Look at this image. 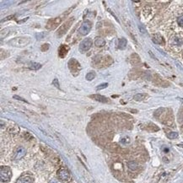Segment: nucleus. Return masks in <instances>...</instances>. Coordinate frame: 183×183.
Instances as JSON below:
<instances>
[{
	"mask_svg": "<svg viewBox=\"0 0 183 183\" xmlns=\"http://www.w3.org/2000/svg\"><path fill=\"white\" fill-rule=\"evenodd\" d=\"M12 177V171L9 166H1L0 168V178L2 182L10 181Z\"/></svg>",
	"mask_w": 183,
	"mask_h": 183,
	"instance_id": "1",
	"label": "nucleus"
},
{
	"mask_svg": "<svg viewBox=\"0 0 183 183\" xmlns=\"http://www.w3.org/2000/svg\"><path fill=\"white\" fill-rule=\"evenodd\" d=\"M29 43H30V39L25 37H16L9 41V44L12 45L14 47H19V48L25 47Z\"/></svg>",
	"mask_w": 183,
	"mask_h": 183,
	"instance_id": "2",
	"label": "nucleus"
},
{
	"mask_svg": "<svg viewBox=\"0 0 183 183\" xmlns=\"http://www.w3.org/2000/svg\"><path fill=\"white\" fill-rule=\"evenodd\" d=\"M92 27V24L89 20H85L84 21L83 24L80 26V28L79 30V32L83 35H85L89 34V32L90 31Z\"/></svg>",
	"mask_w": 183,
	"mask_h": 183,
	"instance_id": "3",
	"label": "nucleus"
},
{
	"mask_svg": "<svg viewBox=\"0 0 183 183\" xmlns=\"http://www.w3.org/2000/svg\"><path fill=\"white\" fill-rule=\"evenodd\" d=\"M92 46V40L90 38H85L79 44V50L81 52H85L90 49Z\"/></svg>",
	"mask_w": 183,
	"mask_h": 183,
	"instance_id": "4",
	"label": "nucleus"
},
{
	"mask_svg": "<svg viewBox=\"0 0 183 183\" xmlns=\"http://www.w3.org/2000/svg\"><path fill=\"white\" fill-rule=\"evenodd\" d=\"M57 177L59 178V180L63 181H68L70 178V174L67 169L61 168L57 171Z\"/></svg>",
	"mask_w": 183,
	"mask_h": 183,
	"instance_id": "5",
	"label": "nucleus"
},
{
	"mask_svg": "<svg viewBox=\"0 0 183 183\" xmlns=\"http://www.w3.org/2000/svg\"><path fill=\"white\" fill-rule=\"evenodd\" d=\"M69 69L70 70L74 73V72H79V70H80V64L77 60L75 59H71V60L69 62Z\"/></svg>",
	"mask_w": 183,
	"mask_h": 183,
	"instance_id": "6",
	"label": "nucleus"
},
{
	"mask_svg": "<svg viewBox=\"0 0 183 183\" xmlns=\"http://www.w3.org/2000/svg\"><path fill=\"white\" fill-rule=\"evenodd\" d=\"M26 154V150H25V148L23 147H19L15 150V156H14V159L16 160H19L20 159H22L24 156Z\"/></svg>",
	"mask_w": 183,
	"mask_h": 183,
	"instance_id": "7",
	"label": "nucleus"
},
{
	"mask_svg": "<svg viewBox=\"0 0 183 183\" xmlns=\"http://www.w3.org/2000/svg\"><path fill=\"white\" fill-rule=\"evenodd\" d=\"M15 183H33V179L28 175H23L16 181Z\"/></svg>",
	"mask_w": 183,
	"mask_h": 183,
	"instance_id": "8",
	"label": "nucleus"
},
{
	"mask_svg": "<svg viewBox=\"0 0 183 183\" xmlns=\"http://www.w3.org/2000/svg\"><path fill=\"white\" fill-rule=\"evenodd\" d=\"M73 19H70V20H69L68 22L66 23V24H64V25H63L62 26L60 27V29L58 30V32H57V35H59V36H61L62 35H63L65 32H66V31L68 30V29L69 28L70 26V24H71V22L73 21Z\"/></svg>",
	"mask_w": 183,
	"mask_h": 183,
	"instance_id": "9",
	"label": "nucleus"
},
{
	"mask_svg": "<svg viewBox=\"0 0 183 183\" xmlns=\"http://www.w3.org/2000/svg\"><path fill=\"white\" fill-rule=\"evenodd\" d=\"M89 97L94 99L95 101H99V102H101V103H107L108 101H109L107 98L105 97V96H103V95H98V94H96V95H89Z\"/></svg>",
	"mask_w": 183,
	"mask_h": 183,
	"instance_id": "10",
	"label": "nucleus"
},
{
	"mask_svg": "<svg viewBox=\"0 0 183 183\" xmlns=\"http://www.w3.org/2000/svg\"><path fill=\"white\" fill-rule=\"evenodd\" d=\"M69 47H67V46H62L60 48H59V52H58V54H59V57H64L65 56H66L67 54V52L69 51Z\"/></svg>",
	"mask_w": 183,
	"mask_h": 183,
	"instance_id": "11",
	"label": "nucleus"
},
{
	"mask_svg": "<svg viewBox=\"0 0 183 183\" xmlns=\"http://www.w3.org/2000/svg\"><path fill=\"white\" fill-rule=\"evenodd\" d=\"M95 45L96 46V47L102 48V47H104L105 45H106V41H105L104 38L97 37L96 39H95Z\"/></svg>",
	"mask_w": 183,
	"mask_h": 183,
	"instance_id": "12",
	"label": "nucleus"
},
{
	"mask_svg": "<svg viewBox=\"0 0 183 183\" xmlns=\"http://www.w3.org/2000/svg\"><path fill=\"white\" fill-rule=\"evenodd\" d=\"M127 41L126 38H121L119 39V41H118V48L119 49H125L127 47Z\"/></svg>",
	"mask_w": 183,
	"mask_h": 183,
	"instance_id": "13",
	"label": "nucleus"
},
{
	"mask_svg": "<svg viewBox=\"0 0 183 183\" xmlns=\"http://www.w3.org/2000/svg\"><path fill=\"white\" fill-rule=\"evenodd\" d=\"M152 40L153 41L156 43V44H161L162 42H163V38L160 35H159V34H155L154 35L153 38H152Z\"/></svg>",
	"mask_w": 183,
	"mask_h": 183,
	"instance_id": "14",
	"label": "nucleus"
},
{
	"mask_svg": "<svg viewBox=\"0 0 183 183\" xmlns=\"http://www.w3.org/2000/svg\"><path fill=\"white\" fill-rule=\"evenodd\" d=\"M127 166L129 168L130 170H132V171H136L138 168H139V164L138 163L136 162V161H129L128 163H127Z\"/></svg>",
	"mask_w": 183,
	"mask_h": 183,
	"instance_id": "15",
	"label": "nucleus"
},
{
	"mask_svg": "<svg viewBox=\"0 0 183 183\" xmlns=\"http://www.w3.org/2000/svg\"><path fill=\"white\" fill-rule=\"evenodd\" d=\"M130 62L132 64H137L140 62V58H139V55L138 54H133L131 56V58H130Z\"/></svg>",
	"mask_w": 183,
	"mask_h": 183,
	"instance_id": "16",
	"label": "nucleus"
},
{
	"mask_svg": "<svg viewBox=\"0 0 183 183\" xmlns=\"http://www.w3.org/2000/svg\"><path fill=\"white\" fill-rule=\"evenodd\" d=\"M147 97V95L146 94H137L133 96V99H134V101H143L145 98Z\"/></svg>",
	"mask_w": 183,
	"mask_h": 183,
	"instance_id": "17",
	"label": "nucleus"
},
{
	"mask_svg": "<svg viewBox=\"0 0 183 183\" xmlns=\"http://www.w3.org/2000/svg\"><path fill=\"white\" fill-rule=\"evenodd\" d=\"M41 68V65L37 63H31L30 64V69L32 70H38Z\"/></svg>",
	"mask_w": 183,
	"mask_h": 183,
	"instance_id": "18",
	"label": "nucleus"
},
{
	"mask_svg": "<svg viewBox=\"0 0 183 183\" xmlns=\"http://www.w3.org/2000/svg\"><path fill=\"white\" fill-rule=\"evenodd\" d=\"M85 78L88 81H91L95 78V72H89L86 74Z\"/></svg>",
	"mask_w": 183,
	"mask_h": 183,
	"instance_id": "19",
	"label": "nucleus"
},
{
	"mask_svg": "<svg viewBox=\"0 0 183 183\" xmlns=\"http://www.w3.org/2000/svg\"><path fill=\"white\" fill-rule=\"evenodd\" d=\"M167 137L168 139H177V138H178V133H177V132H171V133H168Z\"/></svg>",
	"mask_w": 183,
	"mask_h": 183,
	"instance_id": "20",
	"label": "nucleus"
},
{
	"mask_svg": "<svg viewBox=\"0 0 183 183\" xmlns=\"http://www.w3.org/2000/svg\"><path fill=\"white\" fill-rule=\"evenodd\" d=\"M107 86V83H103V84H101V85H100L99 86H97V87H96V89H99V90H100V89H103L106 88Z\"/></svg>",
	"mask_w": 183,
	"mask_h": 183,
	"instance_id": "21",
	"label": "nucleus"
},
{
	"mask_svg": "<svg viewBox=\"0 0 183 183\" xmlns=\"http://www.w3.org/2000/svg\"><path fill=\"white\" fill-rule=\"evenodd\" d=\"M177 23L180 26L183 27V16H180V17L177 18Z\"/></svg>",
	"mask_w": 183,
	"mask_h": 183,
	"instance_id": "22",
	"label": "nucleus"
},
{
	"mask_svg": "<svg viewBox=\"0 0 183 183\" xmlns=\"http://www.w3.org/2000/svg\"><path fill=\"white\" fill-rule=\"evenodd\" d=\"M52 85L56 86L57 88H59V83H58V80L57 79H54V80L52 81Z\"/></svg>",
	"mask_w": 183,
	"mask_h": 183,
	"instance_id": "23",
	"label": "nucleus"
},
{
	"mask_svg": "<svg viewBox=\"0 0 183 183\" xmlns=\"http://www.w3.org/2000/svg\"><path fill=\"white\" fill-rule=\"evenodd\" d=\"M48 48H49V45L44 44L43 46H42V47H41V51H43V52H44V51L48 50Z\"/></svg>",
	"mask_w": 183,
	"mask_h": 183,
	"instance_id": "24",
	"label": "nucleus"
},
{
	"mask_svg": "<svg viewBox=\"0 0 183 183\" xmlns=\"http://www.w3.org/2000/svg\"><path fill=\"white\" fill-rule=\"evenodd\" d=\"M14 98H15V99H17V100H19V101H25V102H26V101H25L24 99H22V98H21V97H19V96H18V95H15V96H14Z\"/></svg>",
	"mask_w": 183,
	"mask_h": 183,
	"instance_id": "25",
	"label": "nucleus"
},
{
	"mask_svg": "<svg viewBox=\"0 0 183 183\" xmlns=\"http://www.w3.org/2000/svg\"><path fill=\"white\" fill-rule=\"evenodd\" d=\"M139 30L141 31V32H142V33H144V32H145V30H144V28L143 27V25H139Z\"/></svg>",
	"mask_w": 183,
	"mask_h": 183,
	"instance_id": "26",
	"label": "nucleus"
},
{
	"mask_svg": "<svg viewBox=\"0 0 183 183\" xmlns=\"http://www.w3.org/2000/svg\"><path fill=\"white\" fill-rule=\"evenodd\" d=\"M49 183H60L57 180H55V179H52L49 181Z\"/></svg>",
	"mask_w": 183,
	"mask_h": 183,
	"instance_id": "27",
	"label": "nucleus"
}]
</instances>
